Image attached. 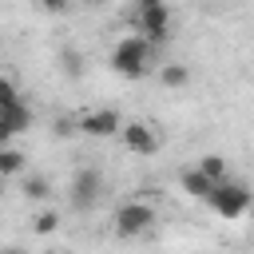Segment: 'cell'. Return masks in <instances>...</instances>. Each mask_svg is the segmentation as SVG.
<instances>
[{
	"label": "cell",
	"mask_w": 254,
	"mask_h": 254,
	"mask_svg": "<svg viewBox=\"0 0 254 254\" xmlns=\"http://www.w3.org/2000/svg\"><path fill=\"white\" fill-rule=\"evenodd\" d=\"M60 67H64V71H67V75L75 79V75L83 71V64H79V52H71V48H64V52H60Z\"/></svg>",
	"instance_id": "cell-15"
},
{
	"label": "cell",
	"mask_w": 254,
	"mask_h": 254,
	"mask_svg": "<svg viewBox=\"0 0 254 254\" xmlns=\"http://www.w3.org/2000/svg\"><path fill=\"white\" fill-rule=\"evenodd\" d=\"M179 187H183V190H187V194H190V198H206V190H210V187H214V183H210V179H206V175H202V171H198V167H194V171H190V167H187V171H183V175H179Z\"/></svg>",
	"instance_id": "cell-9"
},
{
	"label": "cell",
	"mask_w": 254,
	"mask_h": 254,
	"mask_svg": "<svg viewBox=\"0 0 254 254\" xmlns=\"http://www.w3.org/2000/svg\"><path fill=\"white\" fill-rule=\"evenodd\" d=\"M198 171H202L210 183H218V179H226V175H230V167H226V159H222V155H202V159H198Z\"/></svg>",
	"instance_id": "cell-12"
},
{
	"label": "cell",
	"mask_w": 254,
	"mask_h": 254,
	"mask_svg": "<svg viewBox=\"0 0 254 254\" xmlns=\"http://www.w3.org/2000/svg\"><path fill=\"white\" fill-rule=\"evenodd\" d=\"M20 171H24V151H16V147L0 143V175L8 179V175H20Z\"/></svg>",
	"instance_id": "cell-11"
},
{
	"label": "cell",
	"mask_w": 254,
	"mask_h": 254,
	"mask_svg": "<svg viewBox=\"0 0 254 254\" xmlns=\"http://www.w3.org/2000/svg\"><path fill=\"white\" fill-rule=\"evenodd\" d=\"M151 4H163V0H135V8H151Z\"/></svg>",
	"instance_id": "cell-19"
},
{
	"label": "cell",
	"mask_w": 254,
	"mask_h": 254,
	"mask_svg": "<svg viewBox=\"0 0 254 254\" xmlns=\"http://www.w3.org/2000/svg\"><path fill=\"white\" fill-rule=\"evenodd\" d=\"M119 139H123V147L135 151V155H155V151L163 147V139L155 135V127H151V123H139V119L119 123Z\"/></svg>",
	"instance_id": "cell-6"
},
{
	"label": "cell",
	"mask_w": 254,
	"mask_h": 254,
	"mask_svg": "<svg viewBox=\"0 0 254 254\" xmlns=\"http://www.w3.org/2000/svg\"><path fill=\"white\" fill-rule=\"evenodd\" d=\"M56 226H60V214H56V210H44V214L32 218V230H36V234H52Z\"/></svg>",
	"instance_id": "cell-14"
},
{
	"label": "cell",
	"mask_w": 254,
	"mask_h": 254,
	"mask_svg": "<svg viewBox=\"0 0 254 254\" xmlns=\"http://www.w3.org/2000/svg\"><path fill=\"white\" fill-rule=\"evenodd\" d=\"M135 24H139V32H143L147 44H163L167 32H171V8H167V0L151 4V8H135Z\"/></svg>",
	"instance_id": "cell-5"
},
{
	"label": "cell",
	"mask_w": 254,
	"mask_h": 254,
	"mask_svg": "<svg viewBox=\"0 0 254 254\" xmlns=\"http://www.w3.org/2000/svg\"><path fill=\"white\" fill-rule=\"evenodd\" d=\"M28 127H32V111H28L24 99L0 107V143H8L12 135H20V131H28Z\"/></svg>",
	"instance_id": "cell-8"
},
{
	"label": "cell",
	"mask_w": 254,
	"mask_h": 254,
	"mask_svg": "<svg viewBox=\"0 0 254 254\" xmlns=\"http://www.w3.org/2000/svg\"><path fill=\"white\" fill-rule=\"evenodd\" d=\"M151 52H155V44H147L143 36H123L111 48V71L115 75H127V79H139L151 67Z\"/></svg>",
	"instance_id": "cell-2"
},
{
	"label": "cell",
	"mask_w": 254,
	"mask_h": 254,
	"mask_svg": "<svg viewBox=\"0 0 254 254\" xmlns=\"http://www.w3.org/2000/svg\"><path fill=\"white\" fill-rule=\"evenodd\" d=\"M52 131H56V135H60V139H67V135H75V131H79V123H75V119H67V115H60V119H56V127H52Z\"/></svg>",
	"instance_id": "cell-17"
},
{
	"label": "cell",
	"mask_w": 254,
	"mask_h": 254,
	"mask_svg": "<svg viewBox=\"0 0 254 254\" xmlns=\"http://www.w3.org/2000/svg\"><path fill=\"white\" fill-rule=\"evenodd\" d=\"M24 194H28V202H44V198L52 194V183H48L44 175H28V179H24Z\"/></svg>",
	"instance_id": "cell-13"
},
{
	"label": "cell",
	"mask_w": 254,
	"mask_h": 254,
	"mask_svg": "<svg viewBox=\"0 0 254 254\" xmlns=\"http://www.w3.org/2000/svg\"><path fill=\"white\" fill-rule=\"evenodd\" d=\"M119 123H123V115L115 107H99V111H87L79 119V131H87L95 139H107V135H119Z\"/></svg>",
	"instance_id": "cell-7"
},
{
	"label": "cell",
	"mask_w": 254,
	"mask_h": 254,
	"mask_svg": "<svg viewBox=\"0 0 254 254\" xmlns=\"http://www.w3.org/2000/svg\"><path fill=\"white\" fill-rule=\"evenodd\" d=\"M20 99V87L8 79V75H0V107H8V103H16Z\"/></svg>",
	"instance_id": "cell-16"
},
{
	"label": "cell",
	"mask_w": 254,
	"mask_h": 254,
	"mask_svg": "<svg viewBox=\"0 0 254 254\" xmlns=\"http://www.w3.org/2000/svg\"><path fill=\"white\" fill-rule=\"evenodd\" d=\"M155 222H159V210H155L151 202H143V198H131V202H123V206L115 210V234H119V238L147 234Z\"/></svg>",
	"instance_id": "cell-4"
},
{
	"label": "cell",
	"mask_w": 254,
	"mask_h": 254,
	"mask_svg": "<svg viewBox=\"0 0 254 254\" xmlns=\"http://www.w3.org/2000/svg\"><path fill=\"white\" fill-rule=\"evenodd\" d=\"M99 198H103V171H95V167H79V171L71 175V187H67V202H71V210L87 214V210H95Z\"/></svg>",
	"instance_id": "cell-3"
},
{
	"label": "cell",
	"mask_w": 254,
	"mask_h": 254,
	"mask_svg": "<svg viewBox=\"0 0 254 254\" xmlns=\"http://www.w3.org/2000/svg\"><path fill=\"white\" fill-rule=\"evenodd\" d=\"M159 83L171 87V91H179V87L190 83V67H187V64H163V67H159Z\"/></svg>",
	"instance_id": "cell-10"
},
{
	"label": "cell",
	"mask_w": 254,
	"mask_h": 254,
	"mask_svg": "<svg viewBox=\"0 0 254 254\" xmlns=\"http://www.w3.org/2000/svg\"><path fill=\"white\" fill-rule=\"evenodd\" d=\"M218 218H226V222H234V218H242L246 210H250V187L246 183H238V179H218L210 190H206V198H202Z\"/></svg>",
	"instance_id": "cell-1"
},
{
	"label": "cell",
	"mask_w": 254,
	"mask_h": 254,
	"mask_svg": "<svg viewBox=\"0 0 254 254\" xmlns=\"http://www.w3.org/2000/svg\"><path fill=\"white\" fill-rule=\"evenodd\" d=\"M36 4H40L44 12H64V8H67V0H36Z\"/></svg>",
	"instance_id": "cell-18"
}]
</instances>
